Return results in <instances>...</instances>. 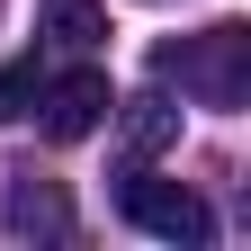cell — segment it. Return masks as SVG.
I'll return each mask as SVG.
<instances>
[{
    "label": "cell",
    "instance_id": "52a82bcc",
    "mask_svg": "<svg viewBox=\"0 0 251 251\" xmlns=\"http://www.w3.org/2000/svg\"><path fill=\"white\" fill-rule=\"evenodd\" d=\"M36 90H45V63H36V54H18V63H9V72H0V126H9V117H27V108H36Z\"/></svg>",
    "mask_w": 251,
    "mask_h": 251
},
{
    "label": "cell",
    "instance_id": "277c9868",
    "mask_svg": "<svg viewBox=\"0 0 251 251\" xmlns=\"http://www.w3.org/2000/svg\"><path fill=\"white\" fill-rule=\"evenodd\" d=\"M9 233L18 242H54V233H72V206H63V188L54 179H9Z\"/></svg>",
    "mask_w": 251,
    "mask_h": 251
},
{
    "label": "cell",
    "instance_id": "5b68a950",
    "mask_svg": "<svg viewBox=\"0 0 251 251\" xmlns=\"http://www.w3.org/2000/svg\"><path fill=\"white\" fill-rule=\"evenodd\" d=\"M36 27H45L54 45H72V54H90V45L108 36V0H45V9H36Z\"/></svg>",
    "mask_w": 251,
    "mask_h": 251
},
{
    "label": "cell",
    "instance_id": "6da1fadb",
    "mask_svg": "<svg viewBox=\"0 0 251 251\" xmlns=\"http://www.w3.org/2000/svg\"><path fill=\"white\" fill-rule=\"evenodd\" d=\"M152 81H179L198 108H242L251 99V27L242 18H215L206 36L152 45Z\"/></svg>",
    "mask_w": 251,
    "mask_h": 251
},
{
    "label": "cell",
    "instance_id": "7a4b0ae2",
    "mask_svg": "<svg viewBox=\"0 0 251 251\" xmlns=\"http://www.w3.org/2000/svg\"><path fill=\"white\" fill-rule=\"evenodd\" d=\"M117 215H126L135 233H152V242H188V251L215 233V215H206V198H198V188L152 179V171H126V188H117Z\"/></svg>",
    "mask_w": 251,
    "mask_h": 251
},
{
    "label": "cell",
    "instance_id": "3957f363",
    "mask_svg": "<svg viewBox=\"0 0 251 251\" xmlns=\"http://www.w3.org/2000/svg\"><path fill=\"white\" fill-rule=\"evenodd\" d=\"M36 108H45V135H54V144H81L90 126L117 108V90H108V72H90V63H81V72H63V81L36 90Z\"/></svg>",
    "mask_w": 251,
    "mask_h": 251
},
{
    "label": "cell",
    "instance_id": "8992f818",
    "mask_svg": "<svg viewBox=\"0 0 251 251\" xmlns=\"http://www.w3.org/2000/svg\"><path fill=\"white\" fill-rule=\"evenodd\" d=\"M179 135V108L162 99V90H152V99H135V108H126V152H135V162H144V152H162Z\"/></svg>",
    "mask_w": 251,
    "mask_h": 251
}]
</instances>
